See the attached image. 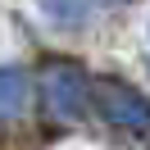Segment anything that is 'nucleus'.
<instances>
[{"mask_svg":"<svg viewBox=\"0 0 150 150\" xmlns=\"http://www.w3.org/2000/svg\"><path fill=\"white\" fill-rule=\"evenodd\" d=\"M91 105L118 127H146L150 123V100L137 86L118 82V77H96L91 82Z\"/></svg>","mask_w":150,"mask_h":150,"instance_id":"obj_1","label":"nucleus"},{"mask_svg":"<svg viewBox=\"0 0 150 150\" xmlns=\"http://www.w3.org/2000/svg\"><path fill=\"white\" fill-rule=\"evenodd\" d=\"M86 105H91V82H86L77 68L59 64L46 73V109L55 118H82Z\"/></svg>","mask_w":150,"mask_h":150,"instance_id":"obj_2","label":"nucleus"},{"mask_svg":"<svg viewBox=\"0 0 150 150\" xmlns=\"http://www.w3.org/2000/svg\"><path fill=\"white\" fill-rule=\"evenodd\" d=\"M23 105H28V73L23 68H0V118H14Z\"/></svg>","mask_w":150,"mask_h":150,"instance_id":"obj_3","label":"nucleus"}]
</instances>
